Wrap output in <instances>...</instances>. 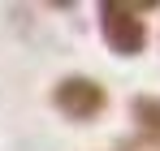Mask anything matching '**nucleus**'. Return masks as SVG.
<instances>
[{
  "instance_id": "nucleus-1",
  "label": "nucleus",
  "mask_w": 160,
  "mask_h": 151,
  "mask_svg": "<svg viewBox=\"0 0 160 151\" xmlns=\"http://www.w3.org/2000/svg\"><path fill=\"white\" fill-rule=\"evenodd\" d=\"M143 9H152V4H126V0H104L100 4V35L117 56H138L147 48Z\"/></svg>"
},
{
  "instance_id": "nucleus-2",
  "label": "nucleus",
  "mask_w": 160,
  "mask_h": 151,
  "mask_svg": "<svg viewBox=\"0 0 160 151\" xmlns=\"http://www.w3.org/2000/svg\"><path fill=\"white\" fill-rule=\"evenodd\" d=\"M52 108L69 121H95L108 108V91L87 74H65L52 86Z\"/></svg>"
},
{
  "instance_id": "nucleus-3",
  "label": "nucleus",
  "mask_w": 160,
  "mask_h": 151,
  "mask_svg": "<svg viewBox=\"0 0 160 151\" xmlns=\"http://www.w3.org/2000/svg\"><path fill=\"white\" fill-rule=\"evenodd\" d=\"M130 117L138 125V134L160 147V95H134L130 100Z\"/></svg>"
}]
</instances>
